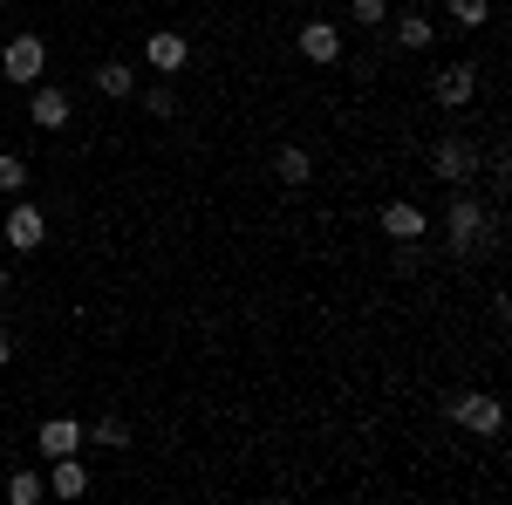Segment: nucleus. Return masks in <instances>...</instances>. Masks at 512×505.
Instances as JSON below:
<instances>
[{"instance_id": "16", "label": "nucleus", "mask_w": 512, "mask_h": 505, "mask_svg": "<svg viewBox=\"0 0 512 505\" xmlns=\"http://www.w3.org/2000/svg\"><path fill=\"white\" fill-rule=\"evenodd\" d=\"M35 499H48V478L21 465L14 478H7V505H35Z\"/></svg>"}, {"instance_id": "3", "label": "nucleus", "mask_w": 512, "mask_h": 505, "mask_svg": "<svg viewBox=\"0 0 512 505\" xmlns=\"http://www.w3.org/2000/svg\"><path fill=\"white\" fill-rule=\"evenodd\" d=\"M0 76L21 82V89L41 82V76H48V41H41V35H14L7 48H0Z\"/></svg>"}, {"instance_id": "7", "label": "nucleus", "mask_w": 512, "mask_h": 505, "mask_svg": "<svg viewBox=\"0 0 512 505\" xmlns=\"http://www.w3.org/2000/svg\"><path fill=\"white\" fill-rule=\"evenodd\" d=\"M301 55H308V62H315V69H335V62H342V28H335V21H301Z\"/></svg>"}, {"instance_id": "2", "label": "nucleus", "mask_w": 512, "mask_h": 505, "mask_svg": "<svg viewBox=\"0 0 512 505\" xmlns=\"http://www.w3.org/2000/svg\"><path fill=\"white\" fill-rule=\"evenodd\" d=\"M472 171H478V144L458 137V130H444L431 144V178L437 185H472Z\"/></svg>"}, {"instance_id": "23", "label": "nucleus", "mask_w": 512, "mask_h": 505, "mask_svg": "<svg viewBox=\"0 0 512 505\" xmlns=\"http://www.w3.org/2000/svg\"><path fill=\"white\" fill-rule=\"evenodd\" d=\"M0 294H7V260H0Z\"/></svg>"}, {"instance_id": "22", "label": "nucleus", "mask_w": 512, "mask_h": 505, "mask_svg": "<svg viewBox=\"0 0 512 505\" xmlns=\"http://www.w3.org/2000/svg\"><path fill=\"white\" fill-rule=\"evenodd\" d=\"M7 362H14V335L0 328V369H7Z\"/></svg>"}, {"instance_id": "17", "label": "nucleus", "mask_w": 512, "mask_h": 505, "mask_svg": "<svg viewBox=\"0 0 512 505\" xmlns=\"http://www.w3.org/2000/svg\"><path fill=\"white\" fill-rule=\"evenodd\" d=\"M444 14L472 35V28H485V21H492V0H444Z\"/></svg>"}, {"instance_id": "18", "label": "nucleus", "mask_w": 512, "mask_h": 505, "mask_svg": "<svg viewBox=\"0 0 512 505\" xmlns=\"http://www.w3.org/2000/svg\"><path fill=\"white\" fill-rule=\"evenodd\" d=\"M82 437H96L103 451H123V444H130V424H123V417H96V424L82 430Z\"/></svg>"}, {"instance_id": "4", "label": "nucleus", "mask_w": 512, "mask_h": 505, "mask_svg": "<svg viewBox=\"0 0 512 505\" xmlns=\"http://www.w3.org/2000/svg\"><path fill=\"white\" fill-rule=\"evenodd\" d=\"M451 424L472 430V437H499L506 410H499V396H485V389H465V396H451Z\"/></svg>"}, {"instance_id": "15", "label": "nucleus", "mask_w": 512, "mask_h": 505, "mask_svg": "<svg viewBox=\"0 0 512 505\" xmlns=\"http://www.w3.org/2000/svg\"><path fill=\"white\" fill-rule=\"evenodd\" d=\"M96 89H103L110 103H123V96H137L144 82H137V69H130V62H103V69H96Z\"/></svg>"}, {"instance_id": "1", "label": "nucleus", "mask_w": 512, "mask_h": 505, "mask_svg": "<svg viewBox=\"0 0 512 505\" xmlns=\"http://www.w3.org/2000/svg\"><path fill=\"white\" fill-rule=\"evenodd\" d=\"M444 239H451V253H492V239H499L492 212H485L465 185L451 192V205H444Z\"/></svg>"}, {"instance_id": "5", "label": "nucleus", "mask_w": 512, "mask_h": 505, "mask_svg": "<svg viewBox=\"0 0 512 505\" xmlns=\"http://www.w3.org/2000/svg\"><path fill=\"white\" fill-rule=\"evenodd\" d=\"M69 117H76V96H69V89L28 82V123H35V130H69Z\"/></svg>"}, {"instance_id": "9", "label": "nucleus", "mask_w": 512, "mask_h": 505, "mask_svg": "<svg viewBox=\"0 0 512 505\" xmlns=\"http://www.w3.org/2000/svg\"><path fill=\"white\" fill-rule=\"evenodd\" d=\"M431 96L444 103V110H465V103L478 96V69H472V62H451V69H437Z\"/></svg>"}, {"instance_id": "12", "label": "nucleus", "mask_w": 512, "mask_h": 505, "mask_svg": "<svg viewBox=\"0 0 512 505\" xmlns=\"http://www.w3.org/2000/svg\"><path fill=\"white\" fill-rule=\"evenodd\" d=\"M82 492H89V465H82V451L48 458V499H82Z\"/></svg>"}, {"instance_id": "24", "label": "nucleus", "mask_w": 512, "mask_h": 505, "mask_svg": "<svg viewBox=\"0 0 512 505\" xmlns=\"http://www.w3.org/2000/svg\"><path fill=\"white\" fill-rule=\"evenodd\" d=\"M0 7H14V0H0Z\"/></svg>"}, {"instance_id": "6", "label": "nucleus", "mask_w": 512, "mask_h": 505, "mask_svg": "<svg viewBox=\"0 0 512 505\" xmlns=\"http://www.w3.org/2000/svg\"><path fill=\"white\" fill-rule=\"evenodd\" d=\"M185 62H192V41L178 35V28H151V35H144V69H151V76H178Z\"/></svg>"}, {"instance_id": "20", "label": "nucleus", "mask_w": 512, "mask_h": 505, "mask_svg": "<svg viewBox=\"0 0 512 505\" xmlns=\"http://www.w3.org/2000/svg\"><path fill=\"white\" fill-rule=\"evenodd\" d=\"M144 110H151V117H178V89H171V82H151V89H144Z\"/></svg>"}, {"instance_id": "13", "label": "nucleus", "mask_w": 512, "mask_h": 505, "mask_svg": "<svg viewBox=\"0 0 512 505\" xmlns=\"http://www.w3.org/2000/svg\"><path fill=\"white\" fill-rule=\"evenodd\" d=\"M390 28H396V48H410V55H424V48L437 41V28H431V14H424V7H403V14L390 7Z\"/></svg>"}, {"instance_id": "10", "label": "nucleus", "mask_w": 512, "mask_h": 505, "mask_svg": "<svg viewBox=\"0 0 512 505\" xmlns=\"http://www.w3.org/2000/svg\"><path fill=\"white\" fill-rule=\"evenodd\" d=\"M431 233V212L417 198H390L383 205V239H424Z\"/></svg>"}, {"instance_id": "11", "label": "nucleus", "mask_w": 512, "mask_h": 505, "mask_svg": "<svg viewBox=\"0 0 512 505\" xmlns=\"http://www.w3.org/2000/svg\"><path fill=\"white\" fill-rule=\"evenodd\" d=\"M41 239H48V219H41V205L14 198V212H7V246H14V253H35Z\"/></svg>"}, {"instance_id": "21", "label": "nucleus", "mask_w": 512, "mask_h": 505, "mask_svg": "<svg viewBox=\"0 0 512 505\" xmlns=\"http://www.w3.org/2000/svg\"><path fill=\"white\" fill-rule=\"evenodd\" d=\"M349 14L362 28H390V0H349Z\"/></svg>"}, {"instance_id": "14", "label": "nucleus", "mask_w": 512, "mask_h": 505, "mask_svg": "<svg viewBox=\"0 0 512 505\" xmlns=\"http://www.w3.org/2000/svg\"><path fill=\"white\" fill-rule=\"evenodd\" d=\"M274 178H280V185H294V192H301V185L315 178V157L301 151V144H280V151H274Z\"/></svg>"}, {"instance_id": "8", "label": "nucleus", "mask_w": 512, "mask_h": 505, "mask_svg": "<svg viewBox=\"0 0 512 505\" xmlns=\"http://www.w3.org/2000/svg\"><path fill=\"white\" fill-rule=\"evenodd\" d=\"M89 437H82V424L76 417H41L35 424V451L41 458H69V451H82Z\"/></svg>"}, {"instance_id": "19", "label": "nucleus", "mask_w": 512, "mask_h": 505, "mask_svg": "<svg viewBox=\"0 0 512 505\" xmlns=\"http://www.w3.org/2000/svg\"><path fill=\"white\" fill-rule=\"evenodd\" d=\"M0 192H7V198H21V192H28V157L0 151Z\"/></svg>"}]
</instances>
